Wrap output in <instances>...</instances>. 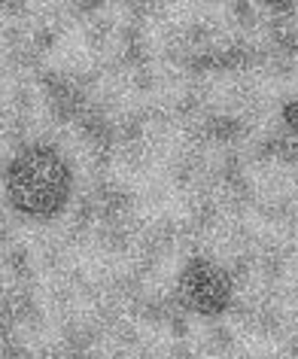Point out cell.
I'll return each mask as SVG.
<instances>
[{"label": "cell", "mask_w": 298, "mask_h": 359, "mask_svg": "<svg viewBox=\"0 0 298 359\" xmlns=\"http://www.w3.org/2000/svg\"><path fill=\"white\" fill-rule=\"evenodd\" d=\"M225 274H229V280H231V283H247V280H250V274H252V259H250L247 253H243V256H234V259H231V265H229V271H225Z\"/></svg>", "instance_id": "ba28073f"}, {"label": "cell", "mask_w": 298, "mask_h": 359, "mask_svg": "<svg viewBox=\"0 0 298 359\" xmlns=\"http://www.w3.org/2000/svg\"><path fill=\"white\" fill-rule=\"evenodd\" d=\"M0 13L10 15V19H25V15H31V6L28 4H0Z\"/></svg>", "instance_id": "2e32d148"}, {"label": "cell", "mask_w": 298, "mask_h": 359, "mask_svg": "<svg viewBox=\"0 0 298 359\" xmlns=\"http://www.w3.org/2000/svg\"><path fill=\"white\" fill-rule=\"evenodd\" d=\"M43 265H46V268H58L61 265L58 247H46V250H43Z\"/></svg>", "instance_id": "e0dca14e"}, {"label": "cell", "mask_w": 298, "mask_h": 359, "mask_svg": "<svg viewBox=\"0 0 298 359\" xmlns=\"http://www.w3.org/2000/svg\"><path fill=\"white\" fill-rule=\"evenodd\" d=\"M210 347L216 350V353H229V350L234 347L231 332L225 329V326H213V329H210Z\"/></svg>", "instance_id": "8fae6325"}, {"label": "cell", "mask_w": 298, "mask_h": 359, "mask_svg": "<svg viewBox=\"0 0 298 359\" xmlns=\"http://www.w3.org/2000/svg\"><path fill=\"white\" fill-rule=\"evenodd\" d=\"M116 31V25H113V19H107V15H101V19H97L92 28H88V43H92V46H101V43L110 37V34Z\"/></svg>", "instance_id": "9c48e42d"}, {"label": "cell", "mask_w": 298, "mask_h": 359, "mask_svg": "<svg viewBox=\"0 0 298 359\" xmlns=\"http://www.w3.org/2000/svg\"><path fill=\"white\" fill-rule=\"evenodd\" d=\"M177 302L186 311H195L201 317H216L231 302V280L225 268L213 265L210 259H195L186 265L177 286Z\"/></svg>", "instance_id": "7a4b0ae2"}, {"label": "cell", "mask_w": 298, "mask_h": 359, "mask_svg": "<svg viewBox=\"0 0 298 359\" xmlns=\"http://www.w3.org/2000/svg\"><path fill=\"white\" fill-rule=\"evenodd\" d=\"M259 268H262V274L268 277V280H277L280 274H283V268H286V262H283V253L280 250H265L262 253V259H259Z\"/></svg>", "instance_id": "8992f818"}, {"label": "cell", "mask_w": 298, "mask_h": 359, "mask_svg": "<svg viewBox=\"0 0 298 359\" xmlns=\"http://www.w3.org/2000/svg\"><path fill=\"white\" fill-rule=\"evenodd\" d=\"M55 46V28H46V25H40L37 31H34V37H31V49L34 52H46Z\"/></svg>", "instance_id": "7c38bea8"}, {"label": "cell", "mask_w": 298, "mask_h": 359, "mask_svg": "<svg viewBox=\"0 0 298 359\" xmlns=\"http://www.w3.org/2000/svg\"><path fill=\"white\" fill-rule=\"evenodd\" d=\"M170 174H174V183L177 186H192L198 183V177L204 174V158H201V152L198 149H189L183 152V156H177L174 158V165H170Z\"/></svg>", "instance_id": "3957f363"}, {"label": "cell", "mask_w": 298, "mask_h": 359, "mask_svg": "<svg viewBox=\"0 0 298 359\" xmlns=\"http://www.w3.org/2000/svg\"><path fill=\"white\" fill-rule=\"evenodd\" d=\"M152 86H156V76H152V70H147V67L134 70V88H137V92H149Z\"/></svg>", "instance_id": "5bb4252c"}, {"label": "cell", "mask_w": 298, "mask_h": 359, "mask_svg": "<svg viewBox=\"0 0 298 359\" xmlns=\"http://www.w3.org/2000/svg\"><path fill=\"white\" fill-rule=\"evenodd\" d=\"M6 265H10V271L15 277H31V256L25 247H10V253L4 256Z\"/></svg>", "instance_id": "52a82bcc"}, {"label": "cell", "mask_w": 298, "mask_h": 359, "mask_svg": "<svg viewBox=\"0 0 298 359\" xmlns=\"http://www.w3.org/2000/svg\"><path fill=\"white\" fill-rule=\"evenodd\" d=\"M283 122H286V125H289V128H292V131H295V125H298V107H295V101L283 107Z\"/></svg>", "instance_id": "ac0fdd59"}, {"label": "cell", "mask_w": 298, "mask_h": 359, "mask_svg": "<svg viewBox=\"0 0 298 359\" xmlns=\"http://www.w3.org/2000/svg\"><path fill=\"white\" fill-rule=\"evenodd\" d=\"M170 353H174V356H189V347L186 344H177V347H170Z\"/></svg>", "instance_id": "ffe728a7"}, {"label": "cell", "mask_w": 298, "mask_h": 359, "mask_svg": "<svg viewBox=\"0 0 298 359\" xmlns=\"http://www.w3.org/2000/svg\"><path fill=\"white\" fill-rule=\"evenodd\" d=\"M6 65L13 70H37L40 67V52H34L31 46H19L6 52Z\"/></svg>", "instance_id": "5b68a950"}, {"label": "cell", "mask_w": 298, "mask_h": 359, "mask_svg": "<svg viewBox=\"0 0 298 359\" xmlns=\"http://www.w3.org/2000/svg\"><path fill=\"white\" fill-rule=\"evenodd\" d=\"M231 15H234V22L247 25V28L256 22V10H252V4H231Z\"/></svg>", "instance_id": "4fadbf2b"}, {"label": "cell", "mask_w": 298, "mask_h": 359, "mask_svg": "<svg viewBox=\"0 0 298 359\" xmlns=\"http://www.w3.org/2000/svg\"><path fill=\"white\" fill-rule=\"evenodd\" d=\"M147 58H149V49H147V43H143V37L137 40H128V43H122V65H128V67H147Z\"/></svg>", "instance_id": "277c9868"}, {"label": "cell", "mask_w": 298, "mask_h": 359, "mask_svg": "<svg viewBox=\"0 0 298 359\" xmlns=\"http://www.w3.org/2000/svg\"><path fill=\"white\" fill-rule=\"evenodd\" d=\"M110 329H113V335H116V341H119L122 347H134V344H137V329H134L131 323H122V317L116 320Z\"/></svg>", "instance_id": "30bf717a"}, {"label": "cell", "mask_w": 298, "mask_h": 359, "mask_svg": "<svg viewBox=\"0 0 298 359\" xmlns=\"http://www.w3.org/2000/svg\"><path fill=\"white\" fill-rule=\"evenodd\" d=\"M28 110H31V92H28V88H15V95H13V113L25 116Z\"/></svg>", "instance_id": "9a60e30c"}, {"label": "cell", "mask_w": 298, "mask_h": 359, "mask_svg": "<svg viewBox=\"0 0 298 359\" xmlns=\"http://www.w3.org/2000/svg\"><path fill=\"white\" fill-rule=\"evenodd\" d=\"M6 238H10V219H6V213L0 210V244H6Z\"/></svg>", "instance_id": "d6986e66"}, {"label": "cell", "mask_w": 298, "mask_h": 359, "mask_svg": "<svg viewBox=\"0 0 298 359\" xmlns=\"http://www.w3.org/2000/svg\"><path fill=\"white\" fill-rule=\"evenodd\" d=\"M6 195L25 217L52 219L61 213L70 195V170L65 158L46 143L22 149V156L13 161L6 174Z\"/></svg>", "instance_id": "6da1fadb"}]
</instances>
